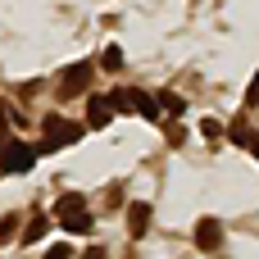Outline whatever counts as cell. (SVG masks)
Wrapping results in <instances>:
<instances>
[{
  "instance_id": "e0dca14e",
  "label": "cell",
  "mask_w": 259,
  "mask_h": 259,
  "mask_svg": "<svg viewBox=\"0 0 259 259\" xmlns=\"http://www.w3.org/2000/svg\"><path fill=\"white\" fill-rule=\"evenodd\" d=\"M246 100H250V105H259V73L250 77V91H246Z\"/></svg>"
},
{
  "instance_id": "5b68a950",
  "label": "cell",
  "mask_w": 259,
  "mask_h": 259,
  "mask_svg": "<svg viewBox=\"0 0 259 259\" xmlns=\"http://www.w3.org/2000/svg\"><path fill=\"white\" fill-rule=\"evenodd\" d=\"M196 246H200L205 255H214V250L223 246V223H219V219H200V223H196Z\"/></svg>"
},
{
  "instance_id": "3957f363",
  "label": "cell",
  "mask_w": 259,
  "mask_h": 259,
  "mask_svg": "<svg viewBox=\"0 0 259 259\" xmlns=\"http://www.w3.org/2000/svg\"><path fill=\"white\" fill-rule=\"evenodd\" d=\"M91 77H96V64L91 59H82V64H73L64 77H59V91H64V100H73V96H82L87 87H91Z\"/></svg>"
},
{
  "instance_id": "9c48e42d",
  "label": "cell",
  "mask_w": 259,
  "mask_h": 259,
  "mask_svg": "<svg viewBox=\"0 0 259 259\" xmlns=\"http://www.w3.org/2000/svg\"><path fill=\"white\" fill-rule=\"evenodd\" d=\"M228 132H232V141H237L241 150H250V155H255V159H259V132H255V127H250V123H246V118H237V123H232Z\"/></svg>"
},
{
  "instance_id": "8992f818",
  "label": "cell",
  "mask_w": 259,
  "mask_h": 259,
  "mask_svg": "<svg viewBox=\"0 0 259 259\" xmlns=\"http://www.w3.org/2000/svg\"><path fill=\"white\" fill-rule=\"evenodd\" d=\"M59 228H64L68 237H91V232H96V219H91L87 209H73V214H59Z\"/></svg>"
},
{
  "instance_id": "6da1fadb",
  "label": "cell",
  "mask_w": 259,
  "mask_h": 259,
  "mask_svg": "<svg viewBox=\"0 0 259 259\" xmlns=\"http://www.w3.org/2000/svg\"><path fill=\"white\" fill-rule=\"evenodd\" d=\"M36 146H27V141H18V137H5L0 141V173H32V164H36Z\"/></svg>"
},
{
  "instance_id": "52a82bcc",
  "label": "cell",
  "mask_w": 259,
  "mask_h": 259,
  "mask_svg": "<svg viewBox=\"0 0 259 259\" xmlns=\"http://www.w3.org/2000/svg\"><path fill=\"white\" fill-rule=\"evenodd\" d=\"M109 118H114L109 96H91L87 100V127H109Z\"/></svg>"
},
{
  "instance_id": "4fadbf2b",
  "label": "cell",
  "mask_w": 259,
  "mask_h": 259,
  "mask_svg": "<svg viewBox=\"0 0 259 259\" xmlns=\"http://www.w3.org/2000/svg\"><path fill=\"white\" fill-rule=\"evenodd\" d=\"M155 100H159V109H164V114H182V105H187V100H178L173 91H159Z\"/></svg>"
},
{
  "instance_id": "ac0fdd59",
  "label": "cell",
  "mask_w": 259,
  "mask_h": 259,
  "mask_svg": "<svg viewBox=\"0 0 259 259\" xmlns=\"http://www.w3.org/2000/svg\"><path fill=\"white\" fill-rule=\"evenodd\" d=\"M82 259H105V250H100V246H91V250H87Z\"/></svg>"
},
{
  "instance_id": "277c9868",
  "label": "cell",
  "mask_w": 259,
  "mask_h": 259,
  "mask_svg": "<svg viewBox=\"0 0 259 259\" xmlns=\"http://www.w3.org/2000/svg\"><path fill=\"white\" fill-rule=\"evenodd\" d=\"M146 100H150V96H141V91H132V87H118V91H109V105H114V114H146Z\"/></svg>"
},
{
  "instance_id": "ba28073f",
  "label": "cell",
  "mask_w": 259,
  "mask_h": 259,
  "mask_svg": "<svg viewBox=\"0 0 259 259\" xmlns=\"http://www.w3.org/2000/svg\"><path fill=\"white\" fill-rule=\"evenodd\" d=\"M146 228H150V205H146V200H132V205H127V237L141 241Z\"/></svg>"
},
{
  "instance_id": "2e32d148",
  "label": "cell",
  "mask_w": 259,
  "mask_h": 259,
  "mask_svg": "<svg viewBox=\"0 0 259 259\" xmlns=\"http://www.w3.org/2000/svg\"><path fill=\"white\" fill-rule=\"evenodd\" d=\"M46 259H73V250H68V246H50V250H46Z\"/></svg>"
},
{
  "instance_id": "5bb4252c",
  "label": "cell",
  "mask_w": 259,
  "mask_h": 259,
  "mask_svg": "<svg viewBox=\"0 0 259 259\" xmlns=\"http://www.w3.org/2000/svg\"><path fill=\"white\" fill-rule=\"evenodd\" d=\"M200 132L209 137V146H219V137H223V123H214V118H205V123H200Z\"/></svg>"
},
{
  "instance_id": "7a4b0ae2",
  "label": "cell",
  "mask_w": 259,
  "mask_h": 259,
  "mask_svg": "<svg viewBox=\"0 0 259 259\" xmlns=\"http://www.w3.org/2000/svg\"><path fill=\"white\" fill-rule=\"evenodd\" d=\"M41 127H46V137H50L41 150H59V146H73V141H82V132H87L82 123H68V118H59V114H46V118H41Z\"/></svg>"
},
{
  "instance_id": "9a60e30c",
  "label": "cell",
  "mask_w": 259,
  "mask_h": 259,
  "mask_svg": "<svg viewBox=\"0 0 259 259\" xmlns=\"http://www.w3.org/2000/svg\"><path fill=\"white\" fill-rule=\"evenodd\" d=\"M14 228H18V219H14V214H5V219H0V241H9V237H14Z\"/></svg>"
},
{
  "instance_id": "30bf717a",
  "label": "cell",
  "mask_w": 259,
  "mask_h": 259,
  "mask_svg": "<svg viewBox=\"0 0 259 259\" xmlns=\"http://www.w3.org/2000/svg\"><path fill=\"white\" fill-rule=\"evenodd\" d=\"M46 232H50V219H46V214H32V219H27V228H23V241L32 246V241H41Z\"/></svg>"
},
{
  "instance_id": "7c38bea8",
  "label": "cell",
  "mask_w": 259,
  "mask_h": 259,
  "mask_svg": "<svg viewBox=\"0 0 259 259\" xmlns=\"http://www.w3.org/2000/svg\"><path fill=\"white\" fill-rule=\"evenodd\" d=\"M100 64H105L109 73H118V68H123V50H118V46H105V55H100Z\"/></svg>"
},
{
  "instance_id": "8fae6325",
  "label": "cell",
  "mask_w": 259,
  "mask_h": 259,
  "mask_svg": "<svg viewBox=\"0 0 259 259\" xmlns=\"http://www.w3.org/2000/svg\"><path fill=\"white\" fill-rule=\"evenodd\" d=\"M73 209H87V196L82 191H64L59 205H55V214H73Z\"/></svg>"
}]
</instances>
